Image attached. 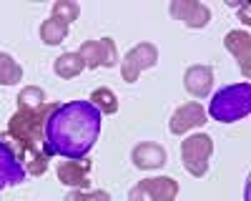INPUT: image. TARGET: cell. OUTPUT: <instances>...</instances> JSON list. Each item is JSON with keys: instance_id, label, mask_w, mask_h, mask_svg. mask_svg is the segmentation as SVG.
I'll list each match as a JSON object with an SVG mask.
<instances>
[{"instance_id": "cell-14", "label": "cell", "mask_w": 251, "mask_h": 201, "mask_svg": "<svg viewBox=\"0 0 251 201\" xmlns=\"http://www.w3.org/2000/svg\"><path fill=\"white\" fill-rule=\"evenodd\" d=\"M23 66H20V60L8 53V50H0V86L3 88H13V86H20V80H23Z\"/></svg>"}, {"instance_id": "cell-20", "label": "cell", "mask_w": 251, "mask_h": 201, "mask_svg": "<svg viewBox=\"0 0 251 201\" xmlns=\"http://www.w3.org/2000/svg\"><path fill=\"white\" fill-rule=\"evenodd\" d=\"M50 15L66 20V23L71 25L80 18V5L75 3V0H55V3L50 5Z\"/></svg>"}, {"instance_id": "cell-1", "label": "cell", "mask_w": 251, "mask_h": 201, "mask_svg": "<svg viewBox=\"0 0 251 201\" xmlns=\"http://www.w3.org/2000/svg\"><path fill=\"white\" fill-rule=\"evenodd\" d=\"M100 118L88 100L58 103L43 126V151L58 158H86L100 136Z\"/></svg>"}, {"instance_id": "cell-10", "label": "cell", "mask_w": 251, "mask_h": 201, "mask_svg": "<svg viewBox=\"0 0 251 201\" xmlns=\"http://www.w3.org/2000/svg\"><path fill=\"white\" fill-rule=\"evenodd\" d=\"M169 161V151H166L158 141H138L131 149V164L138 171H158Z\"/></svg>"}, {"instance_id": "cell-5", "label": "cell", "mask_w": 251, "mask_h": 201, "mask_svg": "<svg viewBox=\"0 0 251 201\" xmlns=\"http://www.w3.org/2000/svg\"><path fill=\"white\" fill-rule=\"evenodd\" d=\"M181 186L171 176H146L128 189V201H176Z\"/></svg>"}, {"instance_id": "cell-6", "label": "cell", "mask_w": 251, "mask_h": 201, "mask_svg": "<svg viewBox=\"0 0 251 201\" xmlns=\"http://www.w3.org/2000/svg\"><path fill=\"white\" fill-rule=\"evenodd\" d=\"M208 124L206 108L199 100H186V103L176 106L169 116V133L171 136H188L196 133L199 128H203Z\"/></svg>"}, {"instance_id": "cell-13", "label": "cell", "mask_w": 251, "mask_h": 201, "mask_svg": "<svg viewBox=\"0 0 251 201\" xmlns=\"http://www.w3.org/2000/svg\"><path fill=\"white\" fill-rule=\"evenodd\" d=\"M71 33V25L66 23V20H60L55 15H48L43 23L38 25V38H40V43L48 46V48H55L60 43H66V38Z\"/></svg>"}, {"instance_id": "cell-19", "label": "cell", "mask_w": 251, "mask_h": 201, "mask_svg": "<svg viewBox=\"0 0 251 201\" xmlns=\"http://www.w3.org/2000/svg\"><path fill=\"white\" fill-rule=\"evenodd\" d=\"M75 53L80 55V60H83V66H86V71H96V68H100V48H98V40H96V38H93V40H83Z\"/></svg>"}, {"instance_id": "cell-16", "label": "cell", "mask_w": 251, "mask_h": 201, "mask_svg": "<svg viewBox=\"0 0 251 201\" xmlns=\"http://www.w3.org/2000/svg\"><path fill=\"white\" fill-rule=\"evenodd\" d=\"M88 103H91L100 116H113V113L118 111V96H116L113 88L100 86V88H93V91H91Z\"/></svg>"}, {"instance_id": "cell-8", "label": "cell", "mask_w": 251, "mask_h": 201, "mask_svg": "<svg viewBox=\"0 0 251 201\" xmlns=\"http://www.w3.org/2000/svg\"><path fill=\"white\" fill-rule=\"evenodd\" d=\"M169 15L188 30H203L211 23V8L201 0H171Z\"/></svg>"}, {"instance_id": "cell-21", "label": "cell", "mask_w": 251, "mask_h": 201, "mask_svg": "<svg viewBox=\"0 0 251 201\" xmlns=\"http://www.w3.org/2000/svg\"><path fill=\"white\" fill-rule=\"evenodd\" d=\"M63 201H111V194L103 191V189H86V191L68 189V194L63 196Z\"/></svg>"}, {"instance_id": "cell-11", "label": "cell", "mask_w": 251, "mask_h": 201, "mask_svg": "<svg viewBox=\"0 0 251 201\" xmlns=\"http://www.w3.org/2000/svg\"><path fill=\"white\" fill-rule=\"evenodd\" d=\"M224 48L236 60L241 75L249 80V75H251V35H249V30H244V28L228 30L224 35Z\"/></svg>"}, {"instance_id": "cell-9", "label": "cell", "mask_w": 251, "mask_h": 201, "mask_svg": "<svg viewBox=\"0 0 251 201\" xmlns=\"http://www.w3.org/2000/svg\"><path fill=\"white\" fill-rule=\"evenodd\" d=\"M214 83H216V73L206 63H194L183 71V88L194 100H199V103L203 98H211Z\"/></svg>"}, {"instance_id": "cell-12", "label": "cell", "mask_w": 251, "mask_h": 201, "mask_svg": "<svg viewBox=\"0 0 251 201\" xmlns=\"http://www.w3.org/2000/svg\"><path fill=\"white\" fill-rule=\"evenodd\" d=\"M25 169L23 164L18 161V156L13 153L10 144L0 136V191L8 189V186H18L25 181Z\"/></svg>"}, {"instance_id": "cell-3", "label": "cell", "mask_w": 251, "mask_h": 201, "mask_svg": "<svg viewBox=\"0 0 251 201\" xmlns=\"http://www.w3.org/2000/svg\"><path fill=\"white\" fill-rule=\"evenodd\" d=\"M211 158H214V138L196 131V133H188L181 141V166L186 169L188 176L194 178H203L211 169Z\"/></svg>"}, {"instance_id": "cell-4", "label": "cell", "mask_w": 251, "mask_h": 201, "mask_svg": "<svg viewBox=\"0 0 251 201\" xmlns=\"http://www.w3.org/2000/svg\"><path fill=\"white\" fill-rule=\"evenodd\" d=\"M158 66V48L151 40H141L133 48L126 50V55H121V63H118V71H121V78L126 83H136L141 78V73L151 71Z\"/></svg>"}, {"instance_id": "cell-15", "label": "cell", "mask_w": 251, "mask_h": 201, "mask_svg": "<svg viewBox=\"0 0 251 201\" xmlns=\"http://www.w3.org/2000/svg\"><path fill=\"white\" fill-rule=\"evenodd\" d=\"M83 71H86V66H83V60L75 50H66V53H60L55 60H53V73L63 80H73L78 78Z\"/></svg>"}, {"instance_id": "cell-18", "label": "cell", "mask_w": 251, "mask_h": 201, "mask_svg": "<svg viewBox=\"0 0 251 201\" xmlns=\"http://www.w3.org/2000/svg\"><path fill=\"white\" fill-rule=\"evenodd\" d=\"M98 48H100V68H118L121 53H118L116 40L111 35H103L98 38Z\"/></svg>"}, {"instance_id": "cell-2", "label": "cell", "mask_w": 251, "mask_h": 201, "mask_svg": "<svg viewBox=\"0 0 251 201\" xmlns=\"http://www.w3.org/2000/svg\"><path fill=\"white\" fill-rule=\"evenodd\" d=\"M251 113V83L239 80V83L224 86L216 93H211L206 116L219 121V124H239Z\"/></svg>"}, {"instance_id": "cell-22", "label": "cell", "mask_w": 251, "mask_h": 201, "mask_svg": "<svg viewBox=\"0 0 251 201\" xmlns=\"http://www.w3.org/2000/svg\"><path fill=\"white\" fill-rule=\"evenodd\" d=\"M236 10H239V20H241V25H244V30H246V25L251 23V18H249V10H251V8H249V3H241Z\"/></svg>"}, {"instance_id": "cell-17", "label": "cell", "mask_w": 251, "mask_h": 201, "mask_svg": "<svg viewBox=\"0 0 251 201\" xmlns=\"http://www.w3.org/2000/svg\"><path fill=\"white\" fill-rule=\"evenodd\" d=\"M18 111H35V108H43L48 103L46 91L40 86H23L18 91Z\"/></svg>"}, {"instance_id": "cell-7", "label": "cell", "mask_w": 251, "mask_h": 201, "mask_svg": "<svg viewBox=\"0 0 251 201\" xmlns=\"http://www.w3.org/2000/svg\"><path fill=\"white\" fill-rule=\"evenodd\" d=\"M91 174H93V161L86 158H60L55 161V176L63 186L86 191L91 189Z\"/></svg>"}]
</instances>
